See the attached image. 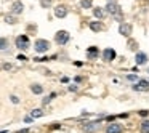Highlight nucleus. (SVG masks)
<instances>
[{
	"label": "nucleus",
	"instance_id": "f257e3e1",
	"mask_svg": "<svg viewBox=\"0 0 149 133\" xmlns=\"http://www.w3.org/2000/svg\"><path fill=\"white\" fill-rule=\"evenodd\" d=\"M106 13L111 15L112 18H116V19L122 21L123 23V13H122V8H120V5L117 3L116 0H109L106 5Z\"/></svg>",
	"mask_w": 149,
	"mask_h": 133
},
{
	"label": "nucleus",
	"instance_id": "aec40b11",
	"mask_svg": "<svg viewBox=\"0 0 149 133\" xmlns=\"http://www.w3.org/2000/svg\"><path fill=\"white\" fill-rule=\"evenodd\" d=\"M55 96H56V93H50L47 98H43V100H42V104H45V106H47V104H50V103H52V100H53Z\"/></svg>",
	"mask_w": 149,
	"mask_h": 133
},
{
	"label": "nucleus",
	"instance_id": "c85d7f7f",
	"mask_svg": "<svg viewBox=\"0 0 149 133\" xmlns=\"http://www.w3.org/2000/svg\"><path fill=\"white\" fill-rule=\"evenodd\" d=\"M11 69V64H7V63H5L3 64V71H10Z\"/></svg>",
	"mask_w": 149,
	"mask_h": 133
},
{
	"label": "nucleus",
	"instance_id": "c756f323",
	"mask_svg": "<svg viewBox=\"0 0 149 133\" xmlns=\"http://www.w3.org/2000/svg\"><path fill=\"white\" fill-rule=\"evenodd\" d=\"M127 79H128V80H138V77H136V75H128Z\"/></svg>",
	"mask_w": 149,
	"mask_h": 133
},
{
	"label": "nucleus",
	"instance_id": "393cba45",
	"mask_svg": "<svg viewBox=\"0 0 149 133\" xmlns=\"http://www.w3.org/2000/svg\"><path fill=\"white\" fill-rule=\"evenodd\" d=\"M11 103H13V104H18V103H19L18 96H15V95H13V96H11Z\"/></svg>",
	"mask_w": 149,
	"mask_h": 133
},
{
	"label": "nucleus",
	"instance_id": "f3484780",
	"mask_svg": "<svg viewBox=\"0 0 149 133\" xmlns=\"http://www.w3.org/2000/svg\"><path fill=\"white\" fill-rule=\"evenodd\" d=\"M43 111L42 109H34V111H31V117L32 119H39V117H43Z\"/></svg>",
	"mask_w": 149,
	"mask_h": 133
},
{
	"label": "nucleus",
	"instance_id": "4be33fe9",
	"mask_svg": "<svg viewBox=\"0 0 149 133\" xmlns=\"http://www.w3.org/2000/svg\"><path fill=\"white\" fill-rule=\"evenodd\" d=\"M2 52H7V48H8V39L7 37H2Z\"/></svg>",
	"mask_w": 149,
	"mask_h": 133
},
{
	"label": "nucleus",
	"instance_id": "4468645a",
	"mask_svg": "<svg viewBox=\"0 0 149 133\" xmlns=\"http://www.w3.org/2000/svg\"><path fill=\"white\" fill-rule=\"evenodd\" d=\"M90 29L93 31V32H101V31L104 29V26H103V23L101 21H90Z\"/></svg>",
	"mask_w": 149,
	"mask_h": 133
},
{
	"label": "nucleus",
	"instance_id": "20e7f679",
	"mask_svg": "<svg viewBox=\"0 0 149 133\" xmlns=\"http://www.w3.org/2000/svg\"><path fill=\"white\" fill-rule=\"evenodd\" d=\"M69 32L68 31H58V32L55 34V42L58 43V45H66V43L69 42Z\"/></svg>",
	"mask_w": 149,
	"mask_h": 133
},
{
	"label": "nucleus",
	"instance_id": "5701e85b",
	"mask_svg": "<svg viewBox=\"0 0 149 133\" xmlns=\"http://www.w3.org/2000/svg\"><path fill=\"white\" fill-rule=\"evenodd\" d=\"M128 48L133 50V52H136V48H138V43H136L135 40H128Z\"/></svg>",
	"mask_w": 149,
	"mask_h": 133
},
{
	"label": "nucleus",
	"instance_id": "dca6fc26",
	"mask_svg": "<svg viewBox=\"0 0 149 133\" xmlns=\"http://www.w3.org/2000/svg\"><path fill=\"white\" fill-rule=\"evenodd\" d=\"M31 91H32V93H36V95H40L43 91V87L40 84H34V85H31Z\"/></svg>",
	"mask_w": 149,
	"mask_h": 133
},
{
	"label": "nucleus",
	"instance_id": "2f4dec72",
	"mask_svg": "<svg viewBox=\"0 0 149 133\" xmlns=\"http://www.w3.org/2000/svg\"><path fill=\"white\" fill-rule=\"evenodd\" d=\"M148 74H149V68H148Z\"/></svg>",
	"mask_w": 149,
	"mask_h": 133
},
{
	"label": "nucleus",
	"instance_id": "2eb2a0df",
	"mask_svg": "<svg viewBox=\"0 0 149 133\" xmlns=\"http://www.w3.org/2000/svg\"><path fill=\"white\" fill-rule=\"evenodd\" d=\"M104 15H106V11H104L103 8H100V7H98V8H93V16H95V18H98V21L103 19Z\"/></svg>",
	"mask_w": 149,
	"mask_h": 133
},
{
	"label": "nucleus",
	"instance_id": "6e6552de",
	"mask_svg": "<svg viewBox=\"0 0 149 133\" xmlns=\"http://www.w3.org/2000/svg\"><path fill=\"white\" fill-rule=\"evenodd\" d=\"M132 88L135 91H148L149 90V82L148 80H139L138 84H133Z\"/></svg>",
	"mask_w": 149,
	"mask_h": 133
},
{
	"label": "nucleus",
	"instance_id": "9d476101",
	"mask_svg": "<svg viewBox=\"0 0 149 133\" xmlns=\"http://www.w3.org/2000/svg\"><path fill=\"white\" fill-rule=\"evenodd\" d=\"M100 56V48L98 47H88L87 48V58L88 59H98Z\"/></svg>",
	"mask_w": 149,
	"mask_h": 133
},
{
	"label": "nucleus",
	"instance_id": "6ab92c4d",
	"mask_svg": "<svg viewBox=\"0 0 149 133\" xmlns=\"http://www.w3.org/2000/svg\"><path fill=\"white\" fill-rule=\"evenodd\" d=\"M91 5H93V0H80V7L85 8V10L91 8Z\"/></svg>",
	"mask_w": 149,
	"mask_h": 133
},
{
	"label": "nucleus",
	"instance_id": "9b49d317",
	"mask_svg": "<svg viewBox=\"0 0 149 133\" xmlns=\"http://www.w3.org/2000/svg\"><path fill=\"white\" fill-rule=\"evenodd\" d=\"M135 63L138 66H143V64H146L148 63V55L146 53H143V52H138L135 55Z\"/></svg>",
	"mask_w": 149,
	"mask_h": 133
},
{
	"label": "nucleus",
	"instance_id": "cd10ccee",
	"mask_svg": "<svg viewBox=\"0 0 149 133\" xmlns=\"http://www.w3.org/2000/svg\"><path fill=\"white\" fill-rule=\"evenodd\" d=\"M69 91H77V85H69Z\"/></svg>",
	"mask_w": 149,
	"mask_h": 133
},
{
	"label": "nucleus",
	"instance_id": "412c9836",
	"mask_svg": "<svg viewBox=\"0 0 149 133\" xmlns=\"http://www.w3.org/2000/svg\"><path fill=\"white\" fill-rule=\"evenodd\" d=\"M3 19H5V23H8V24H15V23H16V18H15L13 15H5Z\"/></svg>",
	"mask_w": 149,
	"mask_h": 133
},
{
	"label": "nucleus",
	"instance_id": "bb28decb",
	"mask_svg": "<svg viewBox=\"0 0 149 133\" xmlns=\"http://www.w3.org/2000/svg\"><path fill=\"white\" fill-rule=\"evenodd\" d=\"M18 59H19V61H27V58H26V56H24V55H18Z\"/></svg>",
	"mask_w": 149,
	"mask_h": 133
},
{
	"label": "nucleus",
	"instance_id": "f8f14e48",
	"mask_svg": "<svg viewBox=\"0 0 149 133\" xmlns=\"http://www.w3.org/2000/svg\"><path fill=\"white\" fill-rule=\"evenodd\" d=\"M24 11V5L23 2H19V0H16L13 5H11V13L13 15H21Z\"/></svg>",
	"mask_w": 149,
	"mask_h": 133
},
{
	"label": "nucleus",
	"instance_id": "39448f33",
	"mask_svg": "<svg viewBox=\"0 0 149 133\" xmlns=\"http://www.w3.org/2000/svg\"><path fill=\"white\" fill-rule=\"evenodd\" d=\"M132 32H133L132 24H128V23H120L119 24V34H120V36L130 37V36H132Z\"/></svg>",
	"mask_w": 149,
	"mask_h": 133
},
{
	"label": "nucleus",
	"instance_id": "f03ea898",
	"mask_svg": "<svg viewBox=\"0 0 149 133\" xmlns=\"http://www.w3.org/2000/svg\"><path fill=\"white\" fill-rule=\"evenodd\" d=\"M15 45L19 50H23V52H27L29 47H31V42H29V39H27V36H18L16 39H15Z\"/></svg>",
	"mask_w": 149,
	"mask_h": 133
},
{
	"label": "nucleus",
	"instance_id": "a878e982",
	"mask_svg": "<svg viewBox=\"0 0 149 133\" xmlns=\"http://www.w3.org/2000/svg\"><path fill=\"white\" fill-rule=\"evenodd\" d=\"M139 116H141V117H146V116H149V111H144V109H143L141 112H139Z\"/></svg>",
	"mask_w": 149,
	"mask_h": 133
},
{
	"label": "nucleus",
	"instance_id": "7ed1b4c3",
	"mask_svg": "<svg viewBox=\"0 0 149 133\" xmlns=\"http://www.w3.org/2000/svg\"><path fill=\"white\" fill-rule=\"evenodd\" d=\"M34 50H36L37 53H47L50 50V42L45 40V39L36 40V43H34Z\"/></svg>",
	"mask_w": 149,
	"mask_h": 133
},
{
	"label": "nucleus",
	"instance_id": "b1692460",
	"mask_svg": "<svg viewBox=\"0 0 149 133\" xmlns=\"http://www.w3.org/2000/svg\"><path fill=\"white\" fill-rule=\"evenodd\" d=\"M40 5H42V8H48L52 7V0H40Z\"/></svg>",
	"mask_w": 149,
	"mask_h": 133
},
{
	"label": "nucleus",
	"instance_id": "ddd939ff",
	"mask_svg": "<svg viewBox=\"0 0 149 133\" xmlns=\"http://www.w3.org/2000/svg\"><path fill=\"white\" fill-rule=\"evenodd\" d=\"M82 128H84L85 132H88V133H93L95 130L100 128V120H98V122H88V123H85V125H82Z\"/></svg>",
	"mask_w": 149,
	"mask_h": 133
},
{
	"label": "nucleus",
	"instance_id": "423d86ee",
	"mask_svg": "<svg viewBox=\"0 0 149 133\" xmlns=\"http://www.w3.org/2000/svg\"><path fill=\"white\" fill-rule=\"evenodd\" d=\"M116 58H117V53H116V50H114V48H106L103 52V59L106 63H112Z\"/></svg>",
	"mask_w": 149,
	"mask_h": 133
},
{
	"label": "nucleus",
	"instance_id": "7c9ffc66",
	"mask_svg": "<svg viewBox=\"0 0 149 133\" xmlns=\"http://www.w3.org/2000/svg\"><path fill=\"white\" fill-rule=\"evenodd\" d=\"M18 133H29V130H21V132H18Z\"/></svg>",
	"mask_w": 149,
	"mask_h": 133
},
{
	"label": "nucleus",
	"instance_id": "a211bd4d",
	"mask_svg": "<svg viewBox=\"0 0 149 133\" xmlns=\"http://www.w3.org/2000/svg\"><path fill=\"white\" fill-rule=\"evenodd\" d=\"M139 130H141V133H149V120H143Z\"/></svg>",
	"mask_w": 149,
	"mask_h": 133
},
{
	"label": "nucleus",
	"instance_id": "1a4fd4ad",
	"mask_svg": "<svg viewBox=\"0 0 149 133\" xmlns=\"http://www.w3.org/2000/svg\"><path fill=\"white\" fill-rule=\"evenodd\" d=\"M122 125L120 123H109V125L106 127V130H104V133H122Z\"/></svg>",
	"mask_w": 149,
	"mask_h": 133
},
{
	"label": "nucleus",
	"instance_id": "0eeeda50",
	"mask_svg": "<svg viewBox=\"0 0 149 133\" xmlns=\"http://www.w3.org/2000/svg\"><path fill=\"white\" fill-rule=\"evenodd\" d=\"M68 7L66 5H56L55 8H53V13H55L56 18H66L68 16Z\"/></svg>",
	"mask_w": 149,
	"mask_h": 133
}]
</instances>
